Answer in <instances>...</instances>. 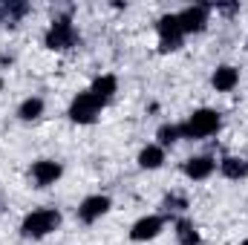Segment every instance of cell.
Returning <instances> with one entry per match:
<instances>
[{
    "mask_svg": "<svg viewBox=\"0 0 248 245\" xmlns=\"http://www.w3.org/2000/svg\"><path fill=\"white\" fill-rule=\"evenodd\" d=\"M61 219L63 216L58 208H38V211H32V214L23 216L20 237H26V240H44V237H49V234H55L61 228Z\"/></svg>",
    "mask_w": 248,
    "mask_h": 245,
    "instance_id": "1",
    "label": "cell"
},
{
    "mask_svg": "<svg viewBox=\"0 0 248 245\" xmlns=\"http://www.w3.org/2000/svg\"><path fill=\"white\" fill-rule=\"evenodd\" d=\"M182 127V138H190V141H199V138H208V136H217L219 127H222V119L217 110L211 107H199L187 116L185 122L179 124Z\"/></svg>",
    "mask_w": 248,
    "mask_h": 245,
    "instance_id": "2",
    "label": "cell"
},
{
    "mask_svg": "<svg viewBox=\"0 0 248 245\" xmlns=\"http://www.w3.org/2000/svg\"><path fill=\"white\" fill-rule=\"evenodd\" d=\"M78 41H81V35H78V29H75L69 15H58L49 23L46 35H44V46L52 49V52H66V49L78 46Z\"/></svg>",
    "mask_w": 248,
    "mask_h": 245,
    "instance_id": "3",
    "label": "cell"
},
{
    "mask_svg": "<svg viewBox=\"0 0 248 245\" xmlns=\"http://www.w3.org/2000/svg\"><path fill=\"white\" fill-rule=\"evenodd\" d=\"M104 107H107L104 101H98L90 90H84V92H78V95L72 98V104H69V122H75V124H95Z\"/></svg>",
    "mask_w": 248,
    "mask_h": 245,
    "instance_id": "4",
    "label": "cell"
},
{
    "mask_svg": "<svg viewBox=\"0 0 248 245\" xmlns=\"http://www.w3.org/2000/svg\"><path fill=\"white\" fill-rule=\"evenodd\" d=\"M156 32H159V49L162 52H176L185 41V32H182L176 15H162L156 20Z\"/></svg>",
    "mask_w": 248,
    "mask_h": 245,
    "instance_id": "5",
    "label": "cell"
},
{
    "mask_svg": "<svg viewBox=\"0 0 248 245\" xmlns=\"http://www.w3.org/2000/svg\"><path fill=\"white\" fill-rule=\"evenodd\" d=\"M110 208H113V199H110L107 193H93V196L81 199V205H78L75 216H78V222L93 225V222H98V219H101Z\"/></svg>",
    "mask_w": 248,
    "mask_h": 245,
    "instance_id": "6",
    "label": "cell"
},
{
    "mask_svg": "<svg viewBox=\"0 0 248 245\" xmlns=\"http://www.w3.org/2000/svg\"><path fill=\"white\" fill-rule=\"evenodd\" d=\"M208 15H211V6H208V3H193V6H187L182 12H176L179 26H182L185 35H199V32H205V29H208Z\"/></svg>",
    "mask_w": 248,
    "mask_h": 245,
    "instance_id": "7",
    "label": "cell"
},
{
    "mask_svg": "<svg viewBox=\"0 0 248 245\" xmlns=\"http://www.w3.org/2000/svg\"><path fill=\"white\" fill-rule=\"evenodd\" d=\"M168 225V216H159V214H150V216H141L133 222L130 228V240L133 243H147V240H156Z\"/></svg>",
    "mask_w": 248,
    "mask_h": 245,
    "instance_id": "8",
    "label": "cell"
},
{
    "mask_svg": "<svg viewBox=\"0 0 248 245\" xmlns=\"http://www.w3.org/2000/svg\"><path fill=\"white\" fill-rule=\"evenodd\" d=\"M214 170H217V159L211 153H199V156H190V159L182 162V173H185L187 179H193V182L211 179Z\"/></svg>",
    "mask_w": 248,
    "mask_h": 245,
    "instance_id": "9",
    "label": "cell"
},
{
    "mask_svg": "<svg viewBox=\"0 0 248 245\" xmlns=\"http://www.w3.org/2000/svg\"><path fill=\"white\" fill-rule=\"evenodd\" d=\"M61 176H63V165L55 162V159H38L32 165V182H35V187H49V184L58 182Z\"/></svg>",
    "mask_w": 248,
    "mask_h": 245,
    "instance_id": "10",
    "label": "cell"
},
{
    "mask_svg": "<svg viewBox=\"0 0 248 245\" xmlns=\"http://www.w3.org/2000/svg\"><path fill=\"white\" fill-rule=\"evenodd\" d=\"M211 84H214L217 92H231V90H237V84H240V69L231 66V63H219V66L214 69V75H211Z\"/></svg>",
    "mask_w": 248,
    "mask_h": 245,
    "instance_id": "11",
    "label": "cell"
},
{
    "mask_svg": "<svg viewBox=\"0 0 248 245\" xmlns=\"http://www.w3.org/2000/svg\"><path fill=\"white\" fill-rule=\"evenodd\" d=\"M26 15H29V3L26 0H9V3L0 6V26L3 29H15Z\"/></svg>",
    "mask_w": 248,
    "mask_h": 245,
    "instance_id": "12",
    "label": "cell"
},
{
    "mask_svg": "<svg viewBox=\"0 0 248 245\" xmlns=\"http://www.w3.org/2000/svg\"><path fill=\"white\" fill-rule=\"evenodd\" d=\"M219 173L225 179H231V182L246 179L248 176V159H243V156H222L219 159Z\"/></svg>",
    "mask_w": 248,
    "mask_h": 245,
    "instance_id": "13",
    "label": "cell"
},
{
    "mask_svg": "<svg viewBox=\"0 0 248 245\" xmlns=\"http://www.w3.org/2000/svg\"><path fill=\"white\" fill-rule=\"evenodd\" d=\"M90 92L98 98V101H113V95L119 92V78L116 75H98L95 81H93V87H90Z\"/></svg>",
    "mask_w": 248,
    "mask_h": 245,
    "instance_id": "14",
    "label": "cell"
},
{
    "mask_svg": "<svg viewBox=\"0 0 248 245\" xmlns=\"http://www.w3.org/2000/svg\"><path fill=\"white\" fill-rule=\"evenodd\" d=\"M162 165H165V147H159V144L141 147V153H139V168L141 170H159Z\"/></svg>",
    "mask_w": 248,
    "mask_h": 245,
    "instance_id": "15",
    "label": "cell"
},
{
    "mask_svg": "<svg viewBox=\"0 0 248 245\" xmlns=\"http://www.w3.org/2000/svg\"><path fill=\"white\" fill-rule=\"evenodd\" d=\"M41 116H44V98L41 95H29V98L20 101V107H17L20 122H38Z\"/></svg>",
    "mask_w": 248,
    "mask_h": 245,
    "instance_id": "16",
    "label": "cell"
},
{
    "mask_svg": "<svg viewBox=\"0 0 248 245\" xmlns=\"http://www.w3.org/2000/svg\"><path fill=\"white\" fill-rule=\"evenodd\" d=\"M173 231H176L179 245H199V231H196V225H193L190 219L179 216V219L173 222Z\"/></svg>",
    "mask_w": 248,
    "mask_h": 245,
    "instance_id": "17",
    "label": "cell"
},
{
    "mask_svg": "<svg viewBox=\"0 0 248 245\" xmlns=\"http://www.w3.org/2000/svg\"><path fill=\"white\" fill-rule=\"evenodd\" d=\"M179 138H182V127H179V124H162V127L156 130V144L165 147V150L173 147Z\"/></svg>",
    "mask_w": 248,
    "mask_h": 245,
    "instance_id": "18",
    "label": "cell"
},
{
    "mask_svg": "<svg viewBox=\"0 0 248 245\" xmlns=\"http://www.w3.org/2000/svg\"><path fill=\"white\" fill-rule=\"evenodd\" d=\"M162 208H165V216H170V214H185L187 208H190V202H187L185 193H168V196L162 199Z\"/></svg>",
    "mask_w": 248,
    "mask_h": 245,
    "instance_id": "19",
    "label": "cell"
},
{
    "mask_svg": "<svg viewBox=\"0 0 248 245\" xmlns=\"http://www.w3.org/2000/svg\"><path fill=\"white\" fill-rule=\"evenodd\" d=\"M243 245H248V237H246V240H243Z\"/></svg>",
    "mask_w": 248,
    "mask_h": 245,
    "instance_id": "20",
    "label": "cell"
},
{
    "mask_svg": "<svg viewBox=\"0 0 248 245\" xmlns=\"http://www.w3.org/2000/svg\"><path fill=\"white\" fill-rule=\"evenodd\" d=\"M0 90H3V78H0Z\"/></svg>",
    "mask_w": 248,
    "mask_h": 245,
    "instance_id": "21",
    "label": "cell"
},
{
    "mask_svg": "<svg viewBox=\"0 0 248 245\" xmlns=\"http://www.w3.org/2000/svg\"><path fill=\"white\" fill-rule=\"evenodd\" d=\"M0 205H3V199H0ZM0 211H3V208H0Z\"/></svg>",
    "mask_w": 248,
    "mask_h": 245,
    "instance_id": "22",
    "label": "cell"
}]
</instances>
